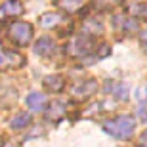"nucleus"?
Wrapping results in <instances>:
<instances>
[{
	"mask_svg": "<svg viewBox=\"0 0 147 147\" xmlns=\"http://www.w3.org/2000/svg\"><path fill=\"white\" fill-rule=\"evenodd\" d=\"M103 130L109 136H113L115 140H128L136 130V120L128 115H120L113 120L103 122Z\"/></svg>",
	"mask_w": 147,
	"mask_h": 147,
	"instance_id": "1",
	"label": "nucleus"
},
{
	"mask_svg": "<svg viewBox=\"0 0 147 147\" xmlns=\"http://www.w3.org/2000/svg\"><path fill=\"white\" fill-rule=\"evenodd\" d=\"M8 36L17 44V46H25V44L31 42L33 38V25L27 21H16L10 25V31H8Z\"/></svg>",
	"mask_w": 147,
	"mask_h": 147,
	"instance_id": "2",
	"label": "nucleus"
},
{
	"mask_svg": "<svg viewBox=\"0 0 147 147\" xmlns=\"http://www.w3.org/2000/svg\"><path fill=\"white\" fill-rule=\"evenodd\" d=\"M92 50H94L92 38L88 36V34H78V36H75V40L69 44L67 52L71 55H75V57H82V55H88Z\"/></svg>",
	"mask_w": 147,
	"mask_h": 147,
	"instance_id": "3",
	"label": "nucleus"
},
{
	"mask_svg": "<svg viewBox=\"0 0 147 147\" xmlns=\"http://www.w3.org/2000/svg\"><path fill=\"white\" fill-rule=\"evenodd\" d=\"M23 65H25V57L21 54L6 50L0 44V71H4V69H17V67H23Z\"/></svg>",
	"mask_w": 147,
	"mask_h": 147,
	"instance_id": "4",
	"label": "nucleus"
},
{
	"mask_svg": "<svg viewBox=\"0 0 147 147\" xmlns=\"http://www.w3.org/2000/svg\"><path fill=\"white\" fill-rule=\"evenodd\" d=\"M23 11V6L19 0H6L4 4L0 6V21H10V19H13V17L21 16Z\"/></svg>",
	"mask_w": 147,
	"mask_h": 147,
	"instance_id": "5",
	"label": "nucleus"
},
{
	"mask_svg": "<svg viewBox=\"0 0 147 147\" xmlns=\"http://www.w3.org/2000/svg\"><path fill=\"white\" fill-rule=\"evenodd\" d=\"M94 92H98V82L96 80H84L82 84H76L73 88V96L78 99H86L90 98Z\"/></svg>",
	"mask_w": 147,
	"mask_h": 147,
	"instance_id": "6",
	"label": "nucleus"
},
{
	"mask_svg": "<svg viewBox=\"0 0 147 147\" xmlns=\"http://www.w3.org/2000/svg\"><path fill=\"white\" fill-rule=\"evenodd\" d=\"M54 52H55V44H54V40H52L50 36L38 38L36 44H34V54L42 55V57H48V55H52Z\"/></svg>",
	"mask_w": 147,
	"mask_h": 147,
	"instance_id": "7",
	"label": "nucleus"
},
{
	"mask_svg": "<svg viewBox=\"0 0 147 147\" xmlns=\"http://www.w3.org/2000/svg\"><path fill=\"white\" fill-rule=\"evenodd\" d=\"M48 103V98H46V94L42 92H33L27 96V107L31 111H42Z\"/></svg>",
	"mask_w": 147,
	"mask_h": 147,
	"instance_id": "8",
	"label": "nucleus"
},
{
	"mask_svg": "<svg viewBox=\"0 0 147 147\" xmlns=\"http://www.w3.org/2000/svg\"><path fill=\"white\" fill-rule=\"evenodd\" d=\"M44 86L48 88L50 92H61L65 88V80L59 75H52V76H46L44 78Z\"/></svg>",
	"mask_w": 147,
	"mask_h": 147,
	"instance_id": "9",
	"label": "nucleus"
},
{
	"mask_svg": "<svg viewBox=\"0 0 147 147\" xmlns=\"http://www.w3.org/2000/svg\"><path fill=\"white\" fill-rule=\"evenodd\" d=\"M31 122H33V119H31L29 113H19L11 119V128H13V130H23V128H27Z\"/></svg>",
	"mask_w": 147,
	"mask_h": 147,
	"instance_id": "10",
	"label": "nucleus"
},
{
	"mask_svg": "<svg viewBox=\"0 0 147 147\" xmlns=\"http://www.w3.org/2000/svg\"><path fill=\"white\" fill-rule=\"evenodd\" d=\"M101 31H103L101 21L94 19V17H90V19L84 21V34H101Z\"/></svg>",
	"mask_w": 147,
	"mask_h": 147,
	"instance_id": "11",
	"label": "nucleus"
},
{
	"mask_svg": "<svg viewBox=\"0 0 147 147\" xmlns=\"http://www.w3.org/2000/svg\"><path fill=\"white\" fill-rule=\"evenodd\" d=\"M122 4V0H94L92 6L96 8V10L99 11H109V10H115L117 6Z\"/></svg>",
	"mask_w": 147,
	"mask_h": 147,
	"instance_id": "12",
	"label": "nucleus"
},
{
	"mask_svg": "<svg viewBox=\"0 0 147 147\" xmlns=\"http://www.w3.org/2000/svg\"><path fill=\"white\" fill-rule=\"evenodd\" d=\"M46 115H48V119H52V120H59L61 117L65 115V107L55 101V103L50 105V109H48V113H46Z\"/></svg>",
	"mask_w": 147,
	"mask_h": 147,
	"instance_id": "13",
	"label": "nucleus"
},
{
	"mask_svg": "<svg viewBox=\"0 0 147 147\" xmlns=\"http://www.w3.org/2000/svg\"><path fill=\"white\" fill-rule=\"evenodd\" d=\"M82 4H84L82 0H57V6H61L67 11H76Z\"/></svg>",
	"mask_w": 147,
	"mask_h": 147,
	"instance_id": "14",
	"label": "nucleus"
},
{
	"mask_svg": "<svg viewBox=\"0 0 147 147\" xmlns=\"http://www.w3.org/2000/svg\"><path fill=\"white\" fill-rule=\"evenodd\" d=\"M40 21H42L44 27H54V25H57V21H59V16H57V13H44Z\"/></svg>",
	"mask_w": 147,
	"mask_h": 147,
	"instance_id": "15",
	"label": "nucleus"
},
{
	"mask_svg": "<svg viewBox=\"0 0 147 147\" xmlns=\"http://www.w3.org/2000/svg\"><path fill=\"white\" fill-rule=\"evenodd\" d=\"M113 96H115L117 99H126V98H128V88H126L124 84H115Z\"/></svg>",
	"mask_w": 147,
	"mask_h": 147,
	"instance_id": "16",
	"label": "nucleus"
},
{
	"mask_svg": "<svg viewBox=\"0 0 147 147\" xmlns=\"http://www.w3.org/2000/svg\"><path fill=\"white\" fill-rule=\"evenodd\" d=\"M132 16L134 17H147V4H136L132 8Z\"/></svg>",
	"mask_w": 147,
	"mask_h": 147,
	"instance_id": "17",
	"label": "nucleus"
},
{
	"mask_svg": "<svg viewBox=\"0 0 147 147\" xmlns=\"http://www.w3.org/2000/svg\"><path fill=\"white\" fill-rule=\"evenodd\" d=\"M140 145H142V147H147V130L143 132L142 136H140Z\"/></svg>",
	"mask_w": 147,
	"mask_h": 147,
	"instance_id": "18",
	"label": "nucleus"
},
{
	"mask_svg": "<svg viewBox=\"0 0 147 147\" xmlns=\"http://www.w3.org/2000/svg\"><path fill=\"white\" fill-rule=\"evenodd\" d=\"M140 98H145L147 99V88H142V90H140Z\"/></svg>",
	"mask_w": 147,
	"mask_h": 147,
	"instance_id": "19",
	"label": "nucleus"
},
{
	"mask_svg": "<svg viewBox=\"0 0 147 147\" xmlns=\"http://www.w3.org/2000/svg\"><path fill=\"white\" fill-rule=\"evenodd\" d=\"M142 42H147V29L142 33Z\"/></svg>",
	"mask_w": 147,
	"mask_h": 147,
	"instance_id": "20",
	"label": "nucleus"
},
{
	"mask_svg": "<svg viewBox=\"0 0 147 147\" xmlns=\"http://www.w3.org/2000/svg\"><path fill=\"white\" fill-rule=\"evenodd\" d=\"M0 147H2V143H0Z\"/></svg>",
	"mask_w": 147,
	"mask_h": 147,
	"instance_id": "21",
	"label": "nucleus"
}]
</instances>
